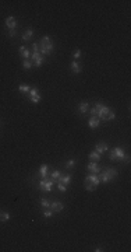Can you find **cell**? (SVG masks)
Listing matches in <instances>:
<instances>
[{"label":"cell","mask_w":131,"mask_h":252,"mask_svg":"<svg viewBox=\"0 0 131 252\" xmlns=\"http://www.w3.org/2000/svg\"><path fill=\"white\" fill-rule=\"evenodd\" d=\"M94 108H95V111H96V116H98L99 119L107 120V115L110 112V108L106 107V105H103V104H100V102H96Z\"/></svg>","instance_id":"cell-1"},{"label":"cell","mask_w":131,"mask_h":252,"mask_svg":"<svg viewBox=\"0 0 131 252\" xmlns=\"http://www.w3.org/2000/svg\"><path fill=\"white\" fill-rule=\"evenodd\" d=\"M124 157H125V153L121 147H114L112 150V153L109 154V158H110L112 161H120V160L123 161Z\"/></svg>","instance_id":"cell-2"},{"label":"cell","mask_w":131,"mask_h":252,"mask_svg":"<svg viewBox=\"0 0 131 252\" xmlns=\"http://www.w3.org/2000/svg\"><path fill=\"white\" fill-rule=\"evenodd\" d=\"M39 48H45V49L50 50V52H53V48H55V44H53V41L50 39L49 35H45L43 38H42V41H41V46Z\"/></svg>","instance_id":"cell-3"},{"label":"cell","mask_w":131,"mask_h":252,"mask_svg":"<svg viewBox=\"0 0 131 252\" xmlns=\"http://www.w3.org/2000/svg\"><path fill=\"white\" fill-rule=\"evenodd\" d=\"M63 209H64V205H63L62 202L56 200V202H52V203H50V210H52L53 213H60Z\"/></svg>","instance_id":"cell-4"},{"label":"cell","mask_w":131,"mask_h":252,"mask_svg":"<svg viewBox=\"0 0 131 252\" xmlns=\"http://www.w3.org/2000/svg\"><path fill=\"white\" fill-rule=\"evenodd\" d=\"M85 181H88V182H91V183H94L95 186H98V185L100 183L99 176L96 175V174H88V175L85 176Z\"/></svg>","instance_id":"cell-5"},{"label":"cell","mask_w":131,"mask_h":252,"mask_svg":"<svg viewBox=\"0 0 131 252\" xmlns=\"http://www.w3.org/2000/svg\"><path fill=\"white\" fill-rule=\"evenodd\" d=\"M99 125H100V119L98 116H91L89 120H88V126H89L91 129H96Z\"/></svg>","instance_id":"cell-6"},{"label":"cell","mask_w":131,"mask_h":252,"mask_svg":"<svg viewBox=\"0 0 131 252\" xmlns=\"http://www.w3.org/2000/svg\"><path fill=\"white\" fill-rule=\"evenodd\" d=\"M107 150H109V146H107L106 143H103V142H102V143H98V144L95 146V151L99 153L100 156H102L103 153H106Z\"/></svg>","instance_id":"cell-7"},{"label":"cell","mask_w":131,"mask_h":252,"mask_svg":"<svg viewBox=\"0 0 131 252\" xmlns=\"http://www.w3.org/2000/svg\"><path fill=\"white\" fill-rule=\"evenodd\" d=\"M6 27L8 30H15V27H17V20H15V17H7Z\"/></svg>","instance_id":"cell-8"},{"label":"cell","mask_w":131,"mask_h":252,"mask_svg":"<svg viewBox=\"0 0 131 252\" xmlns=\"http://www.w3.org/2000/svg\"><path fill=\"white\" fill-rule=\"evenodd\" d=\"M43 182H45V190H46V192H50L52 188H53V185H55V179L46 176V178H43Z\"/></svg>","instance_id":"cell-9"},{"label":"cell","mask_w":131,"mask_h":252,"mask_svg":"<svg viewBox=\"0 0 131 252\" xmlns=\"http://www.w3.org/2000/svg\"><path fill=\"white\" fill-rule=\"evenodd\" d=\"M103 172H105V175L109 178V181H110V179H114V178L117 176V174H119L117 170H114V168H106Z\"/></svg>","instance_id":"cell-10"},{"label":"cell","mask_w":131,"mask_h":252,"mask_svg":"<svg viewBox=\"0 0 131 252\" xmlns=\"http://www.w3.org/2000/svg\"><path fill=\"white\" fill-rule=\"evenodd\" d=\"M39 175L42 176V178H46V176L49 175V165L48 164H42L39 167Z\"/></svg>","instance_id":"cell-11"},{"label":"cell","mask_w":131,"mask_h":252,"mask_svg":"<svg viewBox=\"0 0 131 252\" xmlns=\"http://www.w3.org/2000/svg\"><path fill=\"white\" fill-rule=\"evenodd\" d=\"M57 182H62V183H64V185L69 186L70 182H71V175H70V174H67V175H60L57 178Z\"/></svg>","instance_id":"cell-12"},{"label":"cell","mask_w":131,"mask_h":252,"mask_svg":"<svg viewBox=\"0 0 131 252\" xmlns=\"http://www.w3.org/2000/svg\"><path fill=\"white\" fill-rule=\"evenodd\" d=\"M87 168L89 171H92L94 174H99V172H100V167L96 164V161H94V163H89L87 165Z\"/></svg>","instance_id":"cell-13"},{"label":"cell","mask_w":131,"mask_h":252,"mask_svg":"<svg viewBox=\"0 0 131 252\" xmlns=\"http://www.w3.org/2000/svg\"><path fill=\"white\" fill-rule=\"evenodd\" d=\"M80 113H82V115H85V113L88 112V109H89V104H88L87 101H82V102H80Z\"/></svg>","instance_id":"cell-14"},{"label":"cell","mask_w":131,"mask_h":252,"mask_svg":"<svg viewBox=\"0 0 131 252\" xmlns=\"http://www.w3.org/2000/svg\"><path fill=\"white\" fill-rule=\"evenodd\" d=\"M20 55L24 57V59H29V56H31V53H29V50L27 49V46H20Z\"/></svg>","instance_id":"cell-15"},{"label":"cell","mask_w":131,"mask_h":252,"mask_svg":"<svg viewBox=\"0 0 131 252\" xmlns=\"http://www.w3.org/2000/svg\"><path fill=\"white\" fill-rule=\"evenodd\" d=\"M71 70H73V73H74V74L81 73V64L77 62V60H74V62L71 63Z\"/></svg>","instance_id":"cell-16"},{"label":"cell","mask_w":131,"mask_h":252,"mask_svg":"<svg viewBox=\"0 0 131 252\" xmlns=\"http://www.w3.org/2000/svg\"><path fill=\"white\" fill-rule=\"evenodd\" d=\"M32 37H34V30H32V28H28V30L22 34V37L21 38H22V41H29Z\"/></svg>","instance_id":"cell-17"},{"label":"cell","mask_w":131,"mask_h":252,"mask_svg":"<svg viewBox=\"0 0 131 252\" xmlns=\"http://www.w3.org/2000/svg\"><path fill=\"white\" fill-rule=\"evenodd\" d=\"M10 219H11V214L8 213V212H0V221L1 223H6Z\"/></svg>","instance_id":"cell-18"},{"label":"cell","mask_w":131,"mask_h":252,"mask_svg":"<svg viewBox=\"0 0 131 252\" xmlns=\"http://www.w3.org/2000/svg\"><path fill=\"white\" fill-rule=\"evenodd\" d=\"M18 90L22 93V94H28V93H29V90H31V87H29V86H27V84H20Z\"/></svg>","instance_id":"cell-19"},{"label":"cell","mask_w":131,"mask_h":252,"mask_svg":"<svg viewBox=\"0 0 131 252\" xmlns=\"http://www.w3.org/2000/svg\"><path fill=\"white\" fill-rule=\"evenodd\" d=\"M22 67H24L25 70H29L32 67V60L31 59H24L22 60Z\"/></svg>","instance_id":"cell-20"},{"label":"cell","mask_w":131,"mask_h":252,"mask_svg":"<svg viewBox=\"0 0 131 252\" xmlns=\"http://www.w3.org/2000/svg\"><path fill=\"white\" fill-rule=\"evenodd\" d=\"M88 157H89V160H94V161H98V160H100V154H99V153H96V151H91Z\"/></svg>","instance_id":"cell-21"},{"label":"cell","mask_w":131,"mask_h":252,"mask_svg":"<svg viewBox=\"0 0 131 252\" xmlns=\"http://www.w3.org/2000/svg\"><path fill=\"white\" fill-rule=\"evenodd\" d=\"M41 206H42L43 209H49L50 207V202L48 200V199L42 197V199H41Z\"/></svg>","instance_id":"cell-22"},{"label":"cell","mask_w":131,"mask_h":252,"mask_svg":"<svg viewBox=\"0 0 131 252\" xmlns=\"http://www.w3.org/2000/svg\"><path fill=\"white\" fill-rule=\"evenodd\" d=\"M85 189H87V190H89V192H94L95 189H96V186H95L94 183H91V182H88V181H85Z\"/></svg>","instance_id":"cell-23"},{"label":"cell","mask_w":131,"mask_h":252,"mask_svg":"<svg viewBox=\"0 0 131 252\" xmlns=\"http://www.w3.org/2000/svg\"><path fill=\"white\" fill-rule=\"evenodd\" d=\"M74 165H75V160L74 158H70V160H67V163H66V168L70 170V168H73Z\"/></svg>","instance_id":"cell-24"},{"label":"cell","mask_w":131,"mask_h":252,"mask_svg":"<svg viewBox=\"0 0 131 252\" xmlns=\"http://www.w3.org/2000/svg\"><path fill=\"white\" fill-rule=\"evenodd\" d=\"M43 60H45V56H42V55H41V56L38 57V59L35 60V62H34V64H35L36 67H39V66H42V63H43Z\"/></svg>","instance_id":"cell-25"},{"label":"cell","mask_w":131,"mask_h":252,"mask_svg":"<svg viewBox=\"0 0 131 252\" xmlns=\"http://www.w3.org/2000/svg\"><path fill=\"white\" fill-rule=\"evenodd\" d=\"M53 216V212L50 209H43V217L45 219H50Z\"/></svg>","instance_id":"cell-26"},{"label":"cell","mask_w":131,"mask_h":252,"mask_svg":"<svg viewBox=\"0 0 131 252\" xmlns=\"http://www.w3.org/2000/svg\"><path fill=\"white\" fill-rule=\"evenodd\" d=\"M57 189H59L60 192H66V190H67V185H64V183H62V182H57Z\"/></svg>","instance_id":"cell-27"},{"label":"cell","mask_w":131,"mask_h":252,"mask_svg":"<svg viewBox=\"0 0 131 252\" xmlns=\"http://www.w3.org/2000/svg\"><path fill=\"white\" fill-rule=\"evenodd\" d=\"M29 100H31V102H32V104H38V102L41 101V95H39V94H36V95H34V97H31Z\"/></svg>","instance_id":"cell-28"},{"label":"cell","mask_w":131,"mask_h":252,"mask_svg":"<svg viewBox=\"0 0 131 252\" xmlns=\"http://www.w3.org/2000/svg\"><path fill=\"white\" fill-rule=\"evenodd\" d=\"M60 175H62V172L59 170H53V172H52V179H57Z\"/></svg>","instance_id":"cell-29"},{"label":"cell","mask_w":131,"mask_h":252,"mask_svg":"<svg viewBox=\"0 0 131 252\" xmlns=\"http://www.w3.org/2000/svg\"><path fill=\"white\" fill-rule=\"evenodd\" d=\"M28 94H29V98H31V97H34V95L39 94V91H38L36 87H34V88H31V90H29V93H28Z\"/></svg>","instance_id":"cell-30"},{"label":"cell","mask_w":131,"mask_h":252,"mask_svg":"<svg viewBox=\"0 0 131 252\" xmlns=\"http://www.w3.org/2000/svg\"><path fill=\"white\" fill-rule=\"evenodd\" d=\"M39 56H41V53H39V52H32V55H31V57H32V59H31L32 63L35 62V60H36V59H38Z\"/></svg>","instance_id":"cell-31"},{"label":"cell","mask_w":131,"mask_h":252,"mask_svg":"<svg viewBox=\"0 0 131 252\" xmlns=\"http://www.w3.org/2000/svg\"><path fill=\"white\" fill-rule=\"evenodd\" d=\"M73 56H74V59H80V57H81V50H80V49H75L74 53H73Z\"/></svg>","instance_id":"cell-32"},{"label":"cell","mask_w":131,"mask_h":252,"mask_svg":"<svg viewBox=\"0 0 131 252\" xmlns=\"http://www.w3.org/2000/svg\"><path fill=\"white\" fill-rule=\"evenodd\" d=\"M114 118H116V113L113 112V111H110L109 115H107V120H114Z\"/></svg>","instance_id":"cell-33"},{"label":"cell","mask_w":131,"mask_h":252,"mask_svg":"<svg viewBox=\"0 0 131 252\" xmlns=\"http://www.w3.org/2000/svg\"><path fill=\"white\" fill-rule=\"evenodd\" d=\"M32 52H39V45L36 44V42H34V44H32Z\"/></svg>","instance_id":"cell-34"},{"label":"cell","mask_w":131,"mask_h":252,"mask_svg":"<svg viewBox=\"0 0 131 252\" xmlns=\"http://www.w3.org/2000/svg\"><path fill=\"white\" fill-rule=\"evenodd\" d=\"M8 35L11 38H14L15 37V30H8Z\"/></svg>","instance_id":"cell-35"},{"label":"cell","mask_w":131,"mask_h":252,"mask_svg":"<svg viewBox=\"0 0 131 252\" xmlns=\"http://www.w3.org/2000/svg\"><path fill=\"white\" fill-rule=\"evenodd\" d=\"M95 251H96V252H102V251H103V249H102V248H100V246H98V248H96V249H95Z\"/></svg>","instance_id":"cell-36"}]
</instances>
